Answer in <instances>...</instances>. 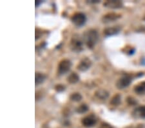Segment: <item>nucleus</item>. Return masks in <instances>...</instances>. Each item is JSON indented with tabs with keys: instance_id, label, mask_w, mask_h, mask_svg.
<instances>
[{
	"instance_id": "nucleus-23",
	"label": "nucleus",
	"mask_w": 145,
	"mask_h": 128,
	"mask_svg": "<svg viewBox=\"0 0 145 128\" xmlns=\"http://www.w3.org/2000/svg\"><path fill=\"white\" fill-rule=\"evenodd\" d=\"M144 20H145V18H144Z\"/></svg>"
},
{
	"instance_id": "nucleus-3",
	"label": "nucleus",
	"mask_w": 145,
	"mask_h": 128,
	"mask_svg": "<svg viewBox=\"0 0 145 128\" xmlns=\"http://www.w3.org/2000/svg\"><path fill=\"white\" fill-rule=\"evenodd\" d=\"M72 63L69 60L65 59L61 61L58 66V72L59 74H66L71 68Z\"/></svg>"
},
{
	"instance_id": "nucleus-19",
	"label": "nucleus",
	"mask_w": 145,
	"mask_h": 128,
	"mask_svg": "<svg viewBox=\"0 0 145 128\" xmlns=\"http://www.w3.org/2000/svg\"><path fill=\"white\" fill-rule=\"evenodd\" d=\"M55 89L56 91H57V92H62L65 90V86L63 85H61V84L57 85L55 87Z\"/></svg>"
},
{
	"instance_id": "nucleus-21",
	"label": "nucleus",
	"mask_w": 145,
	"mask_h": 128,
	"mask_svg": "<svg viewBox=\"0 0 145 128\" xmlns=\"http://www.w3.org/2000/svg\"><path fill=\"white\" fill-rule=\"evenodd\" d=\"M128 102L129 104H132V105H134L136 103V102H135V100H134V98H130L128 99Z\"/></svg>"
},
{
	"instance_id": "nucleus-7",
	"label": "nucleus",
	"mask_w": 145,
	"mask_h": 128,
	"mask_svg": "<svg viewBox=\"0 0 145 128\" xmlns=\"http://www.w3.org/2000/svg\"><path fill=\"white\" fill-rule=\"evenodd\" d=\"M92 66V62L88 58H85L81 60L78 66V69L81 71H86Z\"/></svg>"
},
{
	"instance_id": "nucleus-2",
	"label": "nucleus",
	"mask_w": 145,
	"mask_h": 128,
	"mask_svg": "<svg viewBox=\"0 0 145 128\" xmlns=\"http://www.w3.org/2000/svg\"><path fill=\"white\" fill-rule=\"evenodd\" d=\"M71 20L76 26L82 27L86 23V18L83 13L78 12L72 16Z\"/></svg>"
},
{
	"instance_id": "nucleus-1",
	"label": "nucleus",
	"mask_w": 145,
	"mask_h": 128,
	"mask_svg": "<svg viewBox=\"0 0 145 128\" xmlns=\"http://www.w3.org/2000/svg\"><path fill=\"white\" fill-rule=\"evenodd\" d=\"M84 41L86 46L90 49H92L98 41L97 32L93 29L86 31L84 34Z\"/></svg>"
},
{
	"instance_id": "nucleus-16",
	"label": "nucleus",
	"mask_w": 145,
	"mask_h": 128,
	"mask_svg": "<svg viewBox=\"0 0 145 128\" xmlns=\"http://www.w3.org/2000/svg\"><path fill=\"white\" fill-rule=\"evenodd\" d=\"M88 110V107L87 105L83 104H81V106H79L78 108H77L76 112L79 114H83V113H85Z\"/></svg>"
},
{
	"instance_id": "nucleus-11",
	"label": "nucleus",
	"mask_w": 145,
	"mask_h": 128,
	"mask_svg": "<svg viewBox=\"0 0 145 128\" xmlns=\"http://www.w3.org/2000/svg\"><path fill=\"white\" fill-rule=\"evenodd\" d=\"M119 31H120V29L118 27H108L104 30V34L106 36H110L118 34Z\"/></svg>"
},
{
	"instance_id": "nucleus-6",
	"label": "nucleus",
	"mask_w": 145,
	"mask_h": 128,
	"mask_svg": "<svg viewBox=\"0 0 145 128\" xmlns=\"http://www.w3.org/2000/svg\"><path fill=\"white\" fill-rule=\"evenodd\" d=\"M81 123L85 127H91L96 124V119L93 115L87 116L82 119Z\"/></svg>"
},
{
	"instance_id": "nucleus-8",
	"label": "nucleus",
	"mask_w": 145,
	"mask_h": 128,
	"mask_svg": "<svg viewBox=\"0 0 145 128\" xmlns=\"http://www.w3.org/2000/svg\"><path fill=\"white\" fill-rule=\"evenodd\" d=\"M121 18V15L119 14L116 13H108L107 14L105 15L102 18L103 22L105 23H109V22H113L114 21L117 20L119 18Z\"/></svg>"
},
{
	"instance_id": "nucleus-4",
	"label": "nucleus",
	"mask_w": 145,
	"mask_h": 128,
	"mask_svg": "<svg viewBox=\"0 0 145 128\" xmlns=\"http://www.w3.org/2000/svg\"><path fill=\"white\" fill-rule=\"evenodd\" d=\"M132 81V78L129 76H125L119 78L116 82V87L119 89H123L127 88Z\"/></svg>"
},
{
	"instance_id": "nucleus-10",
	"label": "nucleus",
	"mask_w": 145,
	"mask_h": 128,
	"mask_svg": "<svg viewBox=\"0 0 145 128\" xmlns=\"http://www.w3.org/2000/svg\"><path fill=\"white\" fill-rule=\"evenodd\" d=\"M132 115L136 118H145V106L138 107L133 111Z\"/></svg>"
},
{
	"instance_id": "nucleus-17",
	"label": "nucleus",
	"mask_w": 145,
	"mask_h": 128,
	"mask_svg": "<svg viewBox=\"0 0 145 128\" xmlns=\"http://www.w3.org/2000/svg\"><path fill=\"white\" fill-rule=\"evenodd\" d=\"M71 99L72 101L79 102L82 99V96L78 93H75L71 95Z\"/></svg>"
},
{
	"instance_id": "nucleus-20",
	"label": "nucleus",
	"mask_w": 145,
	"mask_h": 128,
	"mask_svg": "<svg viewBox=\"0 0 145 128\" xmlns=\"http://www.w3.org/2000/svg\"><path fill=\"white\" fill-rule=\"evenodd\" d=\"M99 128H113V127H112V125L110 124H108V123L103 122L101 124Z\"/></svg>"
},
{
	"instance_id": "nucleus-18",
	"label": "nucleus",
	"mask_w": 145,
	"mask_h": 128,
	"mask_svg": "<svg viewBox=\"0 0 145 128\" xmlns=\"http://www.w3.org/2000/svg\"><path fill=\"white\" fill-rule=\"evenodd\" d=\"M120 102H121V95L118 94L112 98L110 103L112 105H116H116L119 104Z\"/></svg>"
},
{
	"instance_id": "nucleus-5",
	"label": "nucleus",
	"mask_w": 145,
	"mask_h": 128,
	"mask_svg": "<svg viewBox=\"0 0 145 128\" xmlns=\"http://www.w3.org/2000/svg\"><path fill=\"white\" fill-rule=\"evenodd\" d=\"M71 49L72 51L76 53H80L81 51L83 50V47H82V41L79 39L78 37L73 36L71 41Z\"/></svg>"
},
{
	"instance_id": "nucleus-14",
	"label": "nucleus",
	"mask_w": 145,
	"mask_h": 128,
	"mask_svg": "<svg viewBox=\"0 0 145 128\" xmlns=\"http://www.w3.org/2000/svg\"><path fill=\"white\" fill-rule=\"evenodd\" d=\"M45 74H42L41 73H36V76H35V82H36V85L41 84L43 83L44 80H45Z\"/></svg>"
},
{
	"instance_id": "nucleus-9",
	"label": "nucleus",
	"mask_w": 145,
	"mask_h": 128,
	"mask_svg": "<svg viewBox=\"0 0 145 128\" xmlns=\"http://www.w3.org/2000/svg\"><path fill=\"white\" fill-rule=\"evenodd\" d=\"M104 6L110 9H120L122 8L123 3L121 1H106L104 3Z\"/></svg>"
},
{
	"instance_id": "nucleus-22",
	"label": "nucleus",
	"mask_w": 145,
	"mask_h": 128,
	"mask_svg": "<svg viewBox=\"0 0 145 128\" xmlns=\"http://www.w3.org/2000/svg\"><path fill=\"white\" fill-rule=\"evenodd\" d=\"M40 3H41V1H36V7H38V5H39L40 4Z\"/></svg>"
},
{
	"instance_id": "nucleus-13",
	"label": "nucleus",
	"mask_w": 145,
	"mask_h": 128,
	"mask_svg": "<svg viewBox=\"0 0 145 128\" xmlns=\"http://www.w3.org/2000/svg\"><path fill=\"white\" fill-rule=\"evenodd\" d=\"M134 91L137 95H144L145 93V81L141 82L134 87Z\"/></svg>"
},
{
	"instance_id": "nucleus-15",
	"label": "nucleus",
	"mask_w": 145,
	"mask_h": 128,
	"mask_svg": "<svg viewBox=\"0 0 145 128\" xmlns=\"http://www.w3.org/2000/svg\"><path fill=\"white\" fill-rule=\"evenodd\" d=\"M79 80V76H78V74L76 73H71L68 77V81L69 83H72V84H74V83H76L78 82Z\"/></svg>"
},
{
	"instance_id": "nucleus-12",
	"label": "nucleus",
	"mask_w": 145,
	"mask_h": 128,
	"mask_svg": "<svg viewBox=\"0 0 145 128\" xmlns=\"http://www.w3.org/2000/svg\"><path fill=\"white\" fill-rule=\"evenodd\" d=\"M95 96L101 100H106L109 96V93L105 89H98L95 93Z\"/></svg>"
}]
</instances>
